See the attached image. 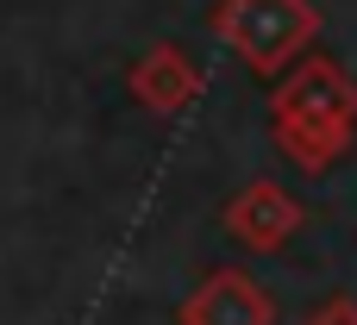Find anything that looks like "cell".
Returning <instances> with one entry per match:
<instances>
[{
    "instance_id": "6da1fadb",
    "label": "cell",
    "mask_w": 357,
    "mask_h": 325,
    "mask_svg": "<svg viewBox=\"0 0 357 325\" xmlns=\"http://www.w3.org/2000/svg\"><path fill=\"white\" fill-rule=\"evenodd\" d=\"M270 132L282 144V157L307 175H326L357 132V81L333 56H307L295 63V75L276 81L270 94Z\"/></svg>"
},
{
    "instance_id": "7a4b0ae2",
    "label": "cell",
    "mask_w": 357,
    "mask_h": 325,
    "mask_svg": "<svg viewBox=\"0 0 357 325\" xmlns=\"http://www.w3.org/2000/svg\"><path fill=\"white\" fill-rule=\"evenodd\" d=\"M213 31L245 56V69L276 75L289 56L307 50V38L320 31V13L307 0H220L213 6Z\"/></svg>"
},
{
    "instance_id": "3957f363",
    "label": "cell",
    "mask_w": 357,
    "mask_h": 325,
    "mask_svg": "<svg viewBox=\"0 0 357 325\" xmlns=\"http://www.w3.org/2000/svg\"><path fill=\"white\" fill-rule=\"evenodd\" d=\"M176 325H276V301L245 269H213L182 294Z\"/></svg>"
},
{
    "instance_id": "277c9868",
    "label": "cell",
    "mask_w": 357,
    "mask_h": 325,
    "mask_svg": "<svg viewBox=\"0 0 357 325\" xmlns=\"http://www.w3.org/2000/svg\"><path fill=\"white\" fill-rule=\"evenodd\" d=\"M220 225H226L245 251H282V244L295 238V225H301V207H295L276 182H245V188L226 200Z\"/></svg>"
},
{
    "instance_id": "5b68a950",
    "label": "cell",
    "mask_w": 357,
    "mask_h": 325,
    "mask_svg": "<svg viewBox=\"0 0 357 325\" xmlns=\"http://www.w3.org/2000/svg\"><path fill=\"white\" fill-rule=\"evenodd\" d=\"M195 94H201V69L188 63V50L157 44V50H144V56L132 63V100H138V106H151V113H182V106H195Z\"/></svg>"
},
{
    "instance_id": "8992f818",
    "label": "cell",
    "mask_w": 357,
    "mask_h": 325,
    "mask_svg": "<svg viewBox=\"0 0 357 325\" xmlns=\"http://www.w3.org/2000/svg\"><path fill=\"white\" fill-rule=\"evenodd\" d=\"M301 325H357V294H326Z\"/></svg>"
}]
</instances>
